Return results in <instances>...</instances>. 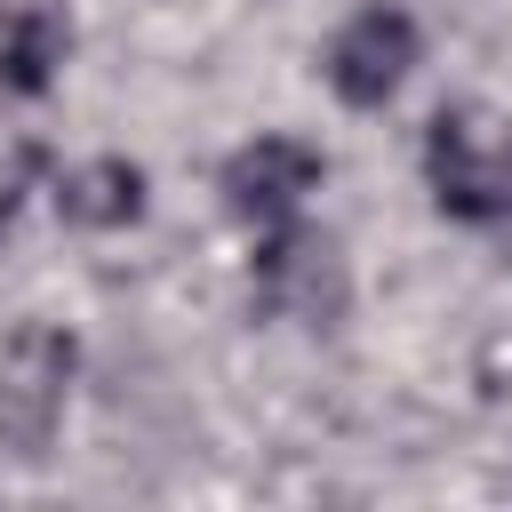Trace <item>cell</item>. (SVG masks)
I'll use <instances>...</instances> for the list:
<instances>
[{"instance_id":"3957f363","label":"cell","mask_w":512,"mask_h":512,"mask_svg":"<svg viewBox=\"0 0 512 512\" xmlns=\"http://www.w3.org/2000/svg\"><path fill=\"white\" fill-rule=\"evenodd\" d=\"M216 192H224V208H232L248 232H280V224H296L304 200L320 192V152H312L304 136H256V144H240V152L224 160Z\"/></svg>"},{"instance_id":"277c9868","label":"cell","mask_w":512,"mask_h":512,"mask_svg":"<svg viewBox=\"0 0 512 512\" xmlns=\"http://www.w3.org/2000/svg\"><path fill=\"white\" fill-rule=\"evenodd\" d=\"M328 88L344 96V104H392L400 96V80L416 72V16L408 8H392V0H376V8H360V16H344L336 24V40H328Z\"/></svg>"},{"instance_id":"6da1fadb","label":"cell","mask_w":512,"mask_h":512,"mask_svg":"<svg viewBox=\"0 0 512 512\" xmlns=\"http://www.w3.org/2000/svg\"><path fill=\"white\" fill-rule=\"evenodd\" d=\"M424 184L440 216L504 224L512 216V120L488 104H440L424 128Z\"/></svg>"},{"instance_id":"5b68a950","label":"cell","mask_w":512,"mask_h":512,"mask_svg":"<svg viewBox=\"0 0 512 512\" xmlns=\"http://www.w3.org/2000/svg\"><path fill=\"white\" fill-rule=\"evenodd\" d=\"M256 304L272 320H336L344 312V256L312 224H280L256 248Z\"/></svg>"},{"instance_id":"8992f818","label":"cell","mask_w":512,"mask_h":512,"mask_svg":"<svg viewBox=\"0 0 512 512\" xmlns=\"http://www.w3.org/2000/svg\"><path fill=\"white\" fill-rule=\"evenodd\" d=\"M72 32L56 16V0H0V88L8 96H40L64 64Z\"/></svg>"},{"instance_id":"7a4b0ae2","label":"cell","mask_w":512,"mask_h":512,"mask_svg":"<svg viewBox=\"0 0 512 512\" xmlns=\"http://www.w3.org/2000/svg\"><path fill=\"white\" fill-rule=\"evenodd\" d=\"M64 400H72V336L48 320H24L0 344V448L40 456L64 424Z\"/></svg>"},{"instance_id":"52a82bcc","label":"cell","mask_w":512,"mask_h":512,"mask_svg":"<svg viewBox=\"0 0 512 512\" xmlns=\"http://www.w3.org/2000/svg\"><path fill=\"white\" fill-rule=\"evenodd\" d=\"M56 216L64 224H80V232H120V224H136L144 216V168L136 160H88V168H72L64 184H56Z\"/></svg>"}]
</instances>
